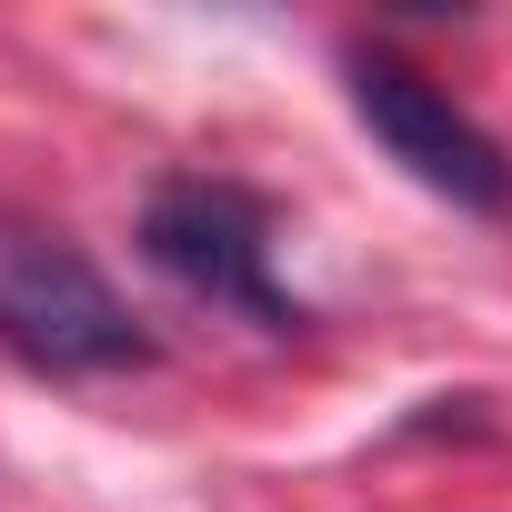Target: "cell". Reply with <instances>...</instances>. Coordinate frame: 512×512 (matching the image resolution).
<instances>
[{"instance_id":"obj_1","label":"cell","mask_w":512,"mask_h":512,"mask_svg":"<svg viewBox=\"0 0 512 512\" xmlns=\"http://www.w3.org/2000/svg\"><path fill=\"white\" fill-rule=\"evenodd\" d=\"M0 352L51 382H111L151 362V332L81 241L41 221H0Z\"/></svg>"},{"instance_id":"obj_2","label":"cell","mask_w":512,"mask_h":512,"mask_svg":"<svg viewBox=\"0 0 512 512\" xmlns=\"http://www.w3.org/2000/svg\"><path fill=\"white\" fill-rule=\"evenodd\" d=\"M141 251L211 312H241L251 332H312V312L282 292L272 272V251H282V221L262 191H241V181H211V171H181L141 201Z\"/></svg>"},{"instance_id":"obj_3","label":"cell","mask_w":512,"mask_h":512,"mask_svg":"<svg viewBox=\"0 0 512 512\" xmlns=\"http://www.w3.org/2000/svg\"><path fill=\"white\" fill-rule=\"evenodd\" d=\"M342 91H352L362 131H372L422 191H442L452 211H512V151H502L432 71H412V61H392V51H352V61H342Z\"/></svg>"}]
</instances>
